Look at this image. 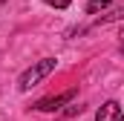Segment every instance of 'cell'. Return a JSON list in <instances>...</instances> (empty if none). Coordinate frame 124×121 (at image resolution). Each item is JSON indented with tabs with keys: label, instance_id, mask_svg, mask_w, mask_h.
<instances>
[{
	"label": "cell",
	"instance_id": "1",
	"mask_svg": "<svg viewBox=\"0 0 124 121\" xmlns=\"http://www.w3.org/2000/svg\"><path fill=\"white\" fill-rule=\"evenodd\" d=\"M55 63H58L55 58H43V60H38V63H32L29 69L20 75V81H17V90H20V92H29L32 87H38V84H40V81H43V78H46V75L55 69Z\"/></svg>",
	"mask_w": 124,
	"mask_h": 121
},
{
	"label": "cell",
	"instance_id": "2",
	"mask_svg": "<svg viewBox=\"0 0 124 121\" xmlns=\"http://www.w3.org/2000/svg\"><path fill=\"white\" fill-rule=\"evenodd\" d=\"M75 95H78V90L72 87V90L61 92V95H49V98H40V101L35 104V110H38V113H55V110H61L63 104H69Z\"/></svg>",
	"mask_w": 124,
	"mask_h": 121
},
{
	"label": "cell",
	"instance_id": "3",
	"mask_svg": "<svg viewBox=\"0 0 124 121\" xmlns=\"http://www.w3.org/2000/svg\"><path fill=\"white\" fill-rule=\"evenodd\" d=\"M95 121H124V110L118 101H104L95 113Z\"/></svg>",
	"mask_w": 124,
	"mask_h": 121
},
{
	"label": "cell",
	"instance_id": "4",
	"mask_svg": "<svg viewBox=\"0 0 124 121\" xmlns=\"http://www.w3.org/2000/svg\"><path fill=\"white\" fill-rule=\"evenodd\" d=\"M113 0H90L87 3V15H98V12H107Z\"/></svg>",
	"mask_w": 124,
	"mask_h": 121
},
{
	"label": "cell",
	"instance_id": "5",
	"mask_svg": "<svg viewBox=\"0 0 124 121\" xmlns=\"http://www.w3.org/2000/svg\"><path fill=\"white\" fill-rule=\"evenodd\" d=\"M72 0H46V6H52V9H66Z\"/></svg>",
	"mask_w": 124,
	"mask_h": 121
},
{
	"label": "cell",
	"instance_id": "6",
	"mask_svg": "<svg viewBox=\"0 0 124 121\" xmlns=\"http://www.w3.org/2000/svg\"><path fill=\"white\" fill-rule=\"evenodd\" d=\"M118 49H121V52H124V35H121V43H118Z\"/></svg>",
	"mask_w": 124,
	"mask_h": 121
}]
</instances>
